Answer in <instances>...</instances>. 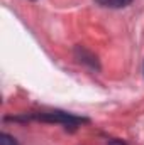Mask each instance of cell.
<instances>
[{
  "mask_svg": "<svg viewBox=\"0 0 144 145\" xmlns=\"http://www.w3.org/2000/svg\"><path fill=\"white\" fill-rule=\"evenodd\" d=\"M36 118L37 120H42V121H51V123H63V125H68V127H78V125L87 121V118H80L76 115L65 113V111L41 113V115H36Z\"/></svg>",
  "mask_w": 144,
  "mask_h": 145,
  "instance_id": "6da1fadb",
  "label": "cell"
},
{
  "mask_svg": "<svg viewBox=\"0 0 144 145\" xmlns=\"http://www.w3.org/2000/svg\"><path fill=\"white\" fill-rule=\"evenodd\" d=\"M0 145H17V142H15V138L10 137L9 133H2V135H0Z\"/></svg>",
  "mask_w": 144,
  "mask_h": 145,
  "instance_id": "3957f363",
  "label": "cell"
},
{
  "mask_svg": "<svg viewBox=\"0 0 144 145\" xmlns=\"http://www.w3.org/2000/svg\"><path fill=\"white\" fill-rule=\"evenodd\" d=\"M98 5L102 7H108V8H120V7H126L129 5L132 0H95Z\"/></svg>",
  "mask_w": 144,
  "mask_h": 145,
  "instance_id": "7a4b0ae2",
  "label": "cell"
}]
</instances>
